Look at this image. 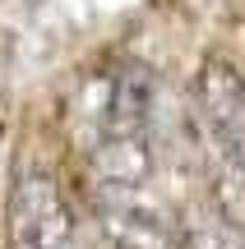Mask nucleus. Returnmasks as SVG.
<instances>
[{
    "label": "nucleus",
    "instance_id": "4",
    "mask_svg": "<svg viewBox=\"0 0 245 249\" xmlns=\"http://www.w3.org/2000/svg\"><path fill=\"white\" fill-rule=\"evenodd\" d=\"M176 235H181V249H245V231L208 203H194L181 217Z\"/></svg>",
    "mask_w": 245,
    "mask_h": 249
},
{
    "label": "nucleus",
    "instance_id": "1",
    "mask_svg": "<svg viewBox=\"0 0 245 249\" xmlns=\"http://www.w3.org/2000/svg\"><path fill=\"white\" fill-rule=\"evenodd\" d=\"M5 217L9 249H74V217L46 171H19Z\"/></svg>",
    "mask_w": 245,
    "mask_h": 249
},
{
    "label": "nucleus",
    "instance_id": "3",
    "mask_svg": "<svg viewBox=\"0 0 245 249\" xmlns=\"http://www.w3.org/2000/svg\"><path fill=\"white\" fill-rule=\"evenodd\" d=\"M93 222L107 249H181L176 226L144 194H93Z\"/></svg>",
    "mask_w": 245,
    "mask_h": 249
},
{
    "label": "nucleus",
    "instance_id": "2",
    "mask_svg": "<svg viewBox=\"0 0 245 249\" xmlns=\"http://www.w3.org/2000/svg\"><path fill=\"white\" fill-rule=\"evenodd\" d=\"M194 97H199V116L208 124L213 143L245 176V79L236 74V65L204 60L199 79H194Z\"/></svg>",
    "mask_w": 245,
    "mask_h": 249
}]
</instances>
